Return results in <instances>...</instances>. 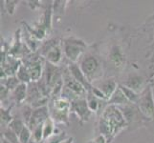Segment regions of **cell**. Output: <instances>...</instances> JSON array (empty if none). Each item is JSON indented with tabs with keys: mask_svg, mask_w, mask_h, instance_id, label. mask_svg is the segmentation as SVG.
Listing matches in <instances>:
<instances>
[{
	"mask_svg": "<svg viewBox=\"0 0 154 143\" xmlns=\"http://www.w3.org/2000/svg\"><path fill=\"white\" fill-rule=\"evenodd\" d=\"M64 136L65 133H61V134H57V136H52L50 139L44 140V143H61L64 140Z\"/></svg>",
	"mask_w": 154,
	"mask_h": 143,
	"instance_id": "26",
	"label": "cell"
},
{
	"mask_svg": "<svg viewBox=\"0 0 154 143\" xmlns=\"http://www.w3.org/2000/svg\"><path fill=\"white\" fill-rule=\"evenodd\" d=\"M86 100H87V105H88V108L91 112H98L99 110V102H98V98L95 97V95L88 92V95L86 97Z\"/></svg>",
	"mask_w": 154,
	"mask_h": 143,
	"instance_id": "20",
	"label": "cell"
},
{
	"mask_svg": "<svg viewBox=\"0 0 154 143\" xmlns=\"http://www.w3.org/2000/svg\"><path fill=\"white\" fill-rule=\"evenodd\" d=\"M95 87H97L103 92V94L105 95V97L107 98V101H108L109 98L112 97L116 90L118 89L119 85L117 84L115 79L110 78V79H105L103 81L98 82L97 85Z\"/></svg>",
	"mask_w": 154,
	"mask_h": 143,
	"instance_id": "10",
	"label": "cell"
},
{
	"mask_svg": "<svg viewBox=\"0 0 154 143\" xmlns=\"http://www.w3.org/2000/svg\"><path fill=\"white\" fill-rule=\"evenodd\" d=\"M20 143H29L32 139H33V132L29 128V126L26 125L24 127V129L18 136Z\"/></svg>",
	"mask_w": 154,
	"mask_h": 143,
	"instance_id": "21",
	"label": "cell"
},
{
	"mask_svg": "<svg viewBox=\"0 0 154 143\" xmlns=\"http://www.w3.org/2000/svg\"><path fill=\"white\" fill-rule=\"evenodd\" d=\"M28 95V89L26 83H20L19 85L13 91V97L14 98L15 102L21 103L26 99Z\"/></svg>",
	"mask_w": 154,
	"mask_h": 143,
	"instance_id": "15",
	"label": "cell"
},
{
	"mask_svg": "<svg viewBox=\"0 0 154 143\" xmlns=\"http://www.w3.org/2000/svg\"><path fill=\"white\" fill-rule=\"evenodd\" d=\"M1 143H11V142H9L7 139H5L4 137H2V139H1Z\"/></svg>",
	"mask_w": 154,
	"mask_h": 143,
	"instance_id": "29",
	"label": "cell"
},
{
	"mask_svg": "<svg viewBox=\"0 0 154 143\" xmlns=\"http://www.w3.org/2000/svg\"><path fill=\"white\" fill-rule=\"evenodd\" d=\"M55 133V121L50 116L43 124V140L50 139Z\"/></svg>",
	"mask_w": 154,
	"mask_h": 143,
	"instance_id": "18",
	"label": "cell"
},
{
	"mask_svg": "<svg viewBox=\"0 0 154 143\" xmlns=\"http://www.w3.org/2000/svg\"><path fill=\"white\" fill-rule=\"evenodd\" d=\"M68 71L70 72V73L72 75V76L77 79V80L82 84V85H83V87L86 89L87 92H90L92 89V84L90 83L87 78L85 77V76L83 75L82 71L81 70V68H79V66H78L76 63H73V64H70L68 67Z\"/></svg>",
	"mask_w": 154,
	"mask_h": 143,
	"instance_id": "9",
	"label": "cell"
},
{
	"mask_svg": "<svg viewBox=\"0 0 154 143\" xmlns=\"http://www.w3.org/2000/svg\"><path fill=\"white\" fill-rule=\"evenodd\" d=\"M11 108H8L7 110H5L3 107H1V121H3L4 123L10 124L14 120L13 116L11 115Z\"/></svg>",
	"mask_w": 154,
	"mask_h": 143,
	"instance_id": "25",
	"label": "cell"
},
{
	"mask_svg": "<svg viewBox=\"0 0 154 143\" xmlns=\"http://www.w3.org/2000/svg\"><path fill=\"white\" fill-rule=\"evenodd\" d=\"M45 58L47 62L53 65H57L61 60V50L57 43L49 45L48 50L45 52Z\"/></svg>",
	"mask_w": 154,
	"mask_h": 143,
	"instance_id": "12",
	"label": "cell"
},
{
	"mask_svg": "<svg viewBox=\"0 0 154 143\" xmlns=\"http://www.w3.org/2000/svg\"><path fill=\"white\" fill-rule=\"evenodd\" d=\"M90 143H108V142L103 135H99L98 136L95 137V139Z\"/></svg>",
	"mask_w": 154,
	"mask_h": 143,
	"instance_id": "27",
	"label": "cell"
},
{
	"mask_svg": "<svg viewBox=\"0 0 154 143\" xmlns=\"http://www.w3.org/2000/svg\"><path fill=\"white\" fill-rule=\"evenodd\" d=\"M127 125L125 118L118 106L108 105L102 114L99 122V129L108 143L111 142L116 135H118Z\"/></svg>",
	"mask_w": 154,
	"mask_h": 143,
	"instance_id": "1",
	"label": "cell"
},
{
	"mask_svg": "<svg viewBox=\"0 0 154 143\" xmlns=\"http://www.w3.org/2000/svg\"><path fill=\"white\" fill-rule=\"evenodd\" d=\"M29 71L31 80L32 81H38L41 76L42 73V66L40 60H35L31 63L29 66H26Z\"/></svg>",
	"mask_w": 154,
	"mask_h": 143,
	"instance_id": "14",
	"label": "cell"
},
{
	"mask_svg": "<svg viewBox=\"0 0 154 143\" xmlns=\"http://www.w3.org/2000/svg\"><path fill=\"white\" fill-rule=\"evenodd\" d=\"M79 68L82 71L83 75L85 76L87 80L91 83L96 81L103 76L102 67L99 60L93 55H87L82 58Z\"/></svg>",
	"mask_w": 154,
	"mask_h": 143,
	"instance_id": "3",
	"label": "cell"
},
{
	"mask_svg": "<svg viewBox=\"0 0 154 143\" xmlns=\"http://www.w3.org/2000/svg\"><path fill=\"white\" fill-rule=\"evenodd\" d=\"M61 143H73V137H69L67 139H64Z\"/></svg>",
	"mask_w": 154,
	"mask_h": 143,
	"instance_id": "28",
	"label": "cell"
},
{
	"mask_svg": "<svg viewBox=\"0 0 154 143\" xmlns=\"http://www.w3.org/2000/svg\"><path fill=\"white\" fill-rule=\"evenodd\" d=\"M109 59L116 68H123L125 64V57L122 48L118 45H114L110 50Z\"/></svg>",
	"mask_w": 154,
	"mask_h": 143,
	"instance_id": "11",
	"label": "cell"
},
{
	"mask_svg": "<svg viewBox=\"0 0 154 143\" xmlns=\"http://www.w3.org/2000/svg\"><path fill=\"white\" fill-rule=\"evenodd\" d=\"M71 112V102L69 100L58 97L54 99L50 109V118L57 123L68 124L69 113Z\"/></svg>",
	"mask_w": 154,
	"mask_h": 143,
	"instance_id": "2",
	"label": "cell"
},
{
	"mask_svg": "<svg viewBox=\"0 0 154 143\" xmlns=\"http://www.w3.org/2000/svg\"><path fill=\"white\" fill-rule=\"evenodd\" d=\"M138 109L146 118H154V97L151 86H148L140 95Z\"/></svg>",
	"mask_w": 154,
	"mask_h": 143,
	"instance_id": "5",
	"label": "cell"
},
{
	"mask_svg": "<svg viewBox=\"0 0 154 143\" xmlns=\"http://www.w3.org/2000/svg\"><path fill=\"white\" fill-rule=\"evenodd\" d=\"M49 116V108L47 106H42V107L36 108L35 111H33L30 122L27 126H29V128L32 131H34L36 127L43 125Z\"/></svg>",
	"mask_w": 154,
	"mask_h": 143,
	"instance_id": "7",
	"label": "cell"
},
{
	"mask_svg": "<svg viewBox=\"0 0 154 143\" xmlns=\"http://www.w3.org/2000/svg\"><path fill=\"white\" fill-rule=\"evenodd\" d=\"M108 105H115V106H125L127 104H130V102L127 100V98L125 97V94L123 93V91L120 89V87H118V89L116 90L115 93L113 94V95L109 98L108 100Z\"/></svg>",
	"mask_w": 154,
	"mask_h": 143,
	"instance_id": "13",
	"label": "cell"
},
{
	"mask_svg": "<svg viewBox=\"0 0 154 143\" xmlns=\"http://www.w3.org/2000/svg\"><path fill=\"white\" fill-rule=\"evenodd\" d=\"M17 78L19 79V81L21 83H26L28 84L30 83L32 80H31V76H30V73H29V71L26 66L24 65H21L18 69V71L17 72Z\"/></svg>",
	"mask_w": 154,
	"mask_h": 143,
	"instance_id": "19",
	"label": "cell"
},
{
	"mask_svg": "<svg viewBox=\"0 0 154 143\" xmlns=\"http://www.w3.org/2000/svg\"><path fill=\"white\" fill-rule=\"evenodd\" d=\"M86 49V44L82 39L68 37L63 41V52L69 60L76 63L79 56Z\"/></svg>",
	"mask_w": 154,
	"mask_h": 143,
	"instance_id": "4",
	"label": "cell"
},
{
	"mask_svg": "<svg viewBox=\"0 0 154 143\" xmlns=\"http://www.w3.org/2000/svg\"><path fill=\"white\" fill-rule=\"evenodd\" d=\"M71 112L75 113L82 122L87 121L92 113L88 108L86 98H78L71 101Z\"/></svg>",
	"mask_w": 154,
	"mask_h": 143,
	"instance_id": "6",
	"label": "cell"
},
{
	"mask_svg": "<svg viewBox=\"0 0 154 143\" xmlns=\"http://www.w3.org/2000/svg\"><path fill=\"white\" fill-rule=\"evenodd\" d=\"M21 82L19 81V79L17 78V76H10L9 78H8V80H6V83L5 84H3V85L6 87L9 91H14V90L17 88L19 84H20Z\"/></svg>",
	"mask_w": 154,
	"mask_h": 143,
	"instance_id": "24",
	"label": "cell"
},
{
	"mask_svg": "<svg viewBox=\"0 0 154 143\" xmlns=\"http://www.w3.org/2000/svg\"><path fill=\"white\" fill-rule=\"evenodd\" d=\"M63 83H64L65 88L70 90L71 92L77 94L79 97H83V95H85L87 93L86 89L83 87V85H82L77 79L74 78L69 71L67 72V73H65V75L63 76Z\"/></svg>",
	"mask_w": 154,
	"mask_h": 143,
	"instance_id": "8",
	"label": "cell"
},
{
	"mask_svg": "<svg viewBox=\"0 0 154 143\" xmlns=\"http://www.w3.org/2000/svg\"><path fill=\"white\" fill-rule=\"evenodd\" d=\"M119 87H120V89L122 90V91H123V93L125 95V97L127 98V100H128L130 103H138V101H139V98H140L139 94L136 93L135 91H133L132 89L125 86L124 84H120Z\"/></svg>",
	"mask_w": 154,
	"mask_h": 143,
	"instance_id": "17",
	"label": "cell"
},
{
	"mask_svg": "<svg viewBox=\"0 0 154 143\" xmlns=\"http://www.w3.org/2000/svg\"><path fill=\"white\" fill-rule=\"evenodd\" d=\"M125 86L132 89L136 93H139V91H142V88L144 87V79L141 76H132L127 79V81L125 82Z\"/></svg>",
	"mask_w": 154,
	"mask_h": 143,
	"instance_id": "16",
	"label": "cell"
},
{
	"mask_svg": "<svg viewBox=\"0 0 154 143\" xmlns=\"http://www.w3.org/2000/svg\"><path fill=\"white\" fill-rule=\"evenodd\" d=\"M25 126H26V124L23 122L22 120H20V119H14L12 122L9 124V128L12 129L17 136H19L21 132H22V130L24 129Z\"/></svg>",
	"mask_w": 154,
	"mask_h": 143,
	"instance_id": "22",
	"label": "cell"
},
{
	"mask_svg": "<svg viewBox=\"0 0 154 143\" xmlns=\"http://www.w3.org/2000/svg\"><path fill=\"white\" fill-rule=\"evenodd\" d=\"M3 137L11 143H20L18 136L10 128L6 129L3 132Z\"/></svg>",
	"mask_w": 154,
	"mask_h": 143,
	"instance_id": "23",
	"label": "cell"
}]
</instances>
